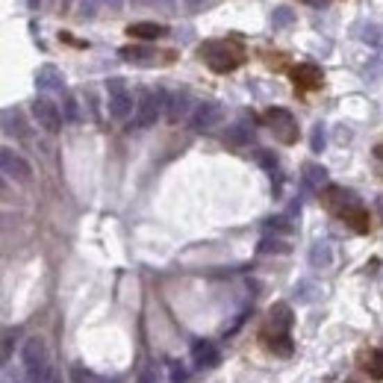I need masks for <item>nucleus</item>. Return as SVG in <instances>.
I'll return each instance as SVG.
<instances>
[{
  "label": "nucleus",
  "instance_id": "1",
  "mask_svg": "<svg viewBox=\"0 0 383 383\" xmlns=\"http://www.w3.org/2000/svg\"><path fill=\"white\" fill-rule=\"evenodd\" d=\"M197 54H201L204 63L218 74L236 71L242 65V47L230 44V42H206V44H201V51Z\"/></svg>",
  "mask_w": 383,
  "mask_h": 383
},
{
  "label": "nucleus",
  "instance_id": "2",
  "mask_svg": "<svg viewBox=\"0 0 383 383\" xmlns=\"http://www.w3.org/2000/svg\"><path fill=\"white\" fill-rule=\"evenodd\" d=\"M21 360H24V368H27V377L33 383H44L47 377L54 375V368H51V357H47V345L39 339V336H33L24 342V348H21Z\"/></svg>",
  "mask_w": 383,
  "mask_h": 383
},
{
  "label": "nucleus",
  "instance_id": "3",
  "mask_svg": "<svg viewBox=\"0 0 383 383\" xmlns=\"http://www.w3.org/2000/svg\"><path fill=\"white\" fill-rule=\"evenodd\" d=\"M168 106V95L163 89L156 92H142L139 95V104H136V115H133V127L136 130H147L156 124L159 113Z\"/></svg>",
  "mask_w": 383,
  "mask_h": 383
},
{
  "label": "nucleus",
  "instance_id": "4",
  "mask_svg": "<svg viewBox=\"0 0 383 383\" xmlns=\"http://www.w3.org/2000/svg\"><path fill=\"white\" fill-rule=\"evenodd\" d=\"M106 109L115 121H124L133 113V95L127 92V83L121 77L106 80Z\"/></svg>",
  "mask_w": 383,
  "mask_h": 383
},
{
  "label": "nucleus",
  "instance_id": "5",
  "mask_svg": "<svg viewBox=\"0 0 383 383\" xmlns=\"http://www.w3.org/2000/svg\"><path fill=\"white\" fill-rule=\"evenodd\" d=\"M266 121L271 124V130H275V136L283 145H295V142H298V124H295V115L289 113V109H283V106L268 109Z\"/></svg>",
  "mask_w": 383,
  "mask_h": 383
},
{
  "label": "nucleus",
  "instance_id": "6",
  "mask_svg": "<svg viewBox=\"0 0 383 383\" xmlns=\"http://www.w3.org/2000/svg\"><path fill=\"white\" fill-rule=\"evenodd\" d=\"M0 168H3L6 180H18V183H30L33 180V168L21 154H15L12 147H3L0 151Z\"/></svg>",
  "mask_w": 383,
  "mask_h": 383
},
{
  "label": "nucleus",
  "instance_id": "7",
  "mask_svg": "<svg viewBox=\"0 0 383 383\" xmlns=\"http://www.w3.org/2000/svg\"><path fill=\"white\" fill-rule=\"evenodd\" d=\"M221 118H225V109H221L215 101H204V104L195 106V113L189 115V124H192V130H197V133H206V130L218 127Z\"/></svg>",
  "mask_w": 383,
  "mask_h": 383
},
{
  "label": "nucleus",
  "instance_id": "8",
  "mask_svg": "<svg viewBox=\"0 0 383 383\" xmlns=\"http://www.w3.org/2000/svg\"><path fill=\"white\" fill-rule=\"evenodd\" d=\"M33 118L39 121V127L47 130V133H56L59 127H63V113H59V106L54 101H47V97H35Z\"/></svg>",
  "mask_w": 383,
  "mask_h": 383
},
{
  "label": "nucleus",
  "instance_id": "9",
  "mask_svg": "<svg viewBox=\"0 0 383 383\" xmlns=\"http://www.w3.org/2000/svg\"><path fill=\"white\" fill-rule=\"evenodd\" d=\"M195 109H192V95L189 92H174V95H168V106H165V115L171 124H177V121H183L186 115H192Z\"/></svg>",
  "mask_w": 383,
  "mask_h": 383
},
{
  "label": "nucleus",
  "instance_id": "10",
  "mask_svg": "<svg viewBox=\"0 0 383 383\" xmlns=\"http://www.w3.org/2000/svg\"><path fill=\"white\" fill-rule=\"evenodd\" d=\"M35 85H39L42 92H63L65 89V77L63 71L56 65H42L39 74H35Z\"/></svg>",
  "mask_w": 383,
  "mask_h": 383
},
{
  "label": "nucleus",
  "instance_id": "11",
  "mask_svg": "<svg viewBox=\"0 0 383 383\" xmlns=\"http://www.w3.org/2000/svg\"><path fill=\"white\" fill-rule=\"evenodd\" d=\"M292 77H295V83H298L301 89H318L321 80H325V74H321L318 65L304 63V65H298V68L292 71Z\"/></svg>",
  "mask_w": 383,
  "mask_h": 383
},
{
  "label": "nucleus",
  "instance_id": "12",
  "mask_svg": "<svg viewBox=\"0 0 383 383\" xmlns=\"http://www.w3.org/2000/svg\"><path fill=\"white\" fill-rule=\"evenodd\" d=\"M192 360L201 368H213V366H218V348L213 342H195L192 345Z\"/></svg>",
  "mask_w": 383,
  "mask_h": 383
},
{
  "label": "nucleus",
  "instance_id": "13",
  "mask_svg": "<svg viewBox=\"0 0 383 383\" xmlns=\"http://www.w3.org/2000/svg\"><path fill=\"white\" fill-rule=\"evenodd\" d=\"M130 35H136V39H145V42H154V39H163V35L168 33L165 24H151V21H139V24H130L127 27Z\"/></svg>",
  "mask_w": 383,
  "mask_h": 383
},
{
  "label": "nucleus",
  "instance_id": "14",
  "mask_svg": "<svg viewBox=\"0 0 383 383\" xmlns=\"http://www.w3.org/2000/svg\"><path fill=\"white\" fill-rule=\"evenodd\" d=\"M3 133H6V136H18V139H24V136H27V121H24L21 109H15V106L3 109Z\"/></svg>",
  "mask_w": 383,
  "mask_h": 383
},
{
  "label": "nucleus",
  "instance_id": "15",
  "mask_svg": "<svg viewBox=\"0 0 383 383\" xmlns=\"http://www.w3.org/2000/svg\"><path fill=\"white\" fill-rule=\"evenodd\" d=\"M268 318H271V327H275V333H289L292 327V310L286 304H275L268 310Z\"/></svg>",
  "mask_w": 383,
  "mask_h": 383
},
{
  "label": "nucleus",
  "instance_id": "16",
  "mask_svg": "<svg viewBox=\"0 0 383 383\" xmlns=\"http://www.w3.org/2000/svg\"><path fill=\"white\" fill-rule=\"evenodd\" d=\"M304 183L310 189H325L327 186V168L318 163H307L304 165Z\"/></svg>",
  "mask_w": 383,
  "mask_h": 383
},
{
  "label": "nucleus",
  "instance_id": "17",
  "mask_svg": "<svg viewBox=\"0 0 383 383\" xmlns=\"http://www.w3.org/2000/svg\"><path fill=\"white\" fill-rule=\"evenodd\" d=\"M121 56L127 59V63H142V65H151V63H156V51L154 47H145V44H136V47H124L121 51Z\"/></svg>",
  "mask_w": 383,
  "mask_h": 383
},
{
  "label": "nucleus",
  "instance_id": "18",
  "mask_svg": "<svg viewBox=\"0 0 383 383\" xmlns=\"http://www.w3.org/2000/svg\"><path fill=\"white\" fill-rule=\"evenodd\" d=\"M310 266H313V268H330V266H333V248H330V242H316V245H313Z\"/></svg>",
  "mask_w": 383,
  "mask_h": 383
},
{
  "label": "nucleus",
  "instance_id": "19",
  "mask_svg": "<svg viewBox=\"0 0 383 383\" xmlns=\"http://www.w3.org/2000/svg\"><path fill=\"white\" fill-rule=\"evenodd\" d=\"M321 295V289H318V283H313V280H298L295 283V301H301V304H313L316 298Z\"/></svg>",
  "mask_w": 383,
  "mask_h": 383
},
{
  "label": "nucleus",
  "instance_id": "20",
  "mask_svg": "<svg viewBox=\"0 0 383 383\" xmlns=\"http://www.w3.org/2000/svg\"><path fill=\"white\" fill-rule=\"evenodd\" d=\"M263 339L268 342V348L280 354V357H289L292 354V339H289V333H275V336H268V333H263Z\"/></svg>",
  "mask_w": 383,
  "mask_h": 383
},
{
  "label": "nucleus",
  "instance_id": "21",
  "mask_svg": "<svg viewBox=\"0 0 383 383\" xmlns=\"http://www.w3.org/2000/svg\"><path fill=\"white\" fill-rule=\"evenodd\" d=\"M360 39L368 47H377V51H380V47H383V27H380V24H366L363 33H360Z\"/></svg>",
  "mask_w": 383,
  "mask_h": 383
},
{
  "label": "nucleus",
  "instance_id": "22",
  "mask_svg": "<svg viewBox=\"0 0 383 383\" xmlns=\"http://www.w3.org/2000/svg\"><path fill=\"white\" fill-rule=\"evenodd\" d=\"M366 372L375 380H383V351H372L366 357Z\"/></svg>",
  "mask_w": 383,
  "mask_h": 383
},
{
  "label": "nucleus",
  "instance_id": "23",
  "mask_svg": "<svg viewBox=\"0 0 383 383\" xmlns=\"http://www.w3.org/2000/svg\"><path fill=\"white\" fill-rule=\"evenodd\" d=\"M286 251H289V245L280 242V239L266 236L263 242H259V254H286Z\"/></svg>",
  "mask_w": 383,
  "mask_h": 383
},
{
  "label": "nucleus",
  "instance_id": "24",
  "mask_svg": "<svg viewBox=\"0 0 383 383\" xmlns=\"http://www.w3.org/2000/svg\"><path fill=\"white\" fill-rule=\"evenodd\" d=\"M251 136H254V130H251L248 124H236V127H230V133H227V139L239 145V142H248V139H251Z\"/></svg>",
  "mask_w": 383,
  "mask_h": 383
},
{
  "label": "nucleus",
  "instance_id": "25",
  "mask_svg": "<svg viewBox=\"0 0 383 383\" xmlns=\"http://www.w3.org/2000/svg\"><path fill=\"white\" fill-rule=\"evenodd\" d=\"M271 21H275V27H289V24L295 21V15H292V9H275V15H271Z\"/></svg>",
  "mask_w": 383,
  "mask_h": 383
},
{
  "label": "nucleus",
  "instance_id": "26",
  "mask_svg": "<svg viewBox=\"0 0 383 383\" xmlns=\"http://www.w3.org/2000/svg\"><path fill=\"white\" fill-rule=\"evenodd\" d=\"M71 383H95V377L85 372L83 366H74V368H71Z\"/></svg>",
  "mask_w": 383,
  "mask_h": 383
},
{
  "label": "nucleus",
  "instance_id": "27",
  "mask_svg": "<svg viewBox=\"0 0 383 383\" xmlns=\"http://www.w3.org/2000/svg\"><path fill=\"white\" fill-rule=\"evenodd\" d=\"M15 336H18V330H6V333H3V360H9V357H12V348H15Z\"/></svg>",
  "mask_w": 383,
  "mask_h": 383
},
{
  "label": "nucleus",
  "instance_id": "28",
  "mask_svg": "<svg viewBox=\"0 0 383 383\" xmlns=\"http://www.w3.org/2000/svg\"><path fill=\"white\" fill-rule=\"evenodd\" d=\"M186 380H189L186 366H180V363L171 366V383H186Z\"/></svg>",
  "mask_w": 383,
  "mask_h": 383
},
{
  "label": "nucleus",
  "instance_id": "29",
  "mask_svg": "<svg viewBox=\"0 0 383 383\" xmlns=\"http://www.w3.org/2000/svg\"><path fill=\"white\" fill-rule=\"evenodd\" d=\"M65 118H68V121H80V109H77V101H74L71 95L65 97Z\"/></svg>",
  "mask_w": 383,
  "mask_h": 383
},
{
  "label": "nucleus",
  "instance_id": "30",
  "mask_svg": "<svg viewBox=\"0 0 383 383\" xmlns=\"http://www.w3.org/2000/svg\"><path fill=\"white\" fill-rule=\"evenodd\" d=\"M256 159H259V163H263V165L271 171V174H275V171H277V156H271L268 151H259V154H256Z\"/></svg>",
  "mask_w": 383,
  "mask_h": 383
},
{
  "label": "nucleus",
  "instance_id": "31",
  "mask_svg": "<svg viewBox=\"0 0 383 383\" xmlns=\"http://www.w3.org/2000/svg\"><path fill=\"white\" fill-rule=\"evenodd\" d=\"M321 147H325V127H321V124H316V130H313V151L318 154Z\"/></svg>",
  "mask_w": 383,
  "mask_h": 383
},
{
  "label": "nucleus",
  "instance_id": "32",
  "mask_svg": "<svg viewBox=\"0 0 383 383\" xmlns=\"http://www.w3.org/2000/svg\"><path fill=\"white\" fill-rule=\"evenodd\" d=\"M183 6H186L189 12H201L206 6V0H183Z\"/></svg>",
  "mask_w": 383,
  "mask_h": 383
},
{
  "label": "nucleus",
  "instance_id": "33",
  "mask_svg": "<svg viewBox=\"0 0 383 383\" xmlns=\"http://www.w3.org/2000/svg\"><path fill=\"white\" fill-rule=\"evenodd\" d=\"M139 383H156V368H145L139 375Z\"/></svg>",
  "mask_w": 383,
  "mask_h": 383
},
{
  "label": "nucleus",
  "instance_id": "34",
  "mask_svg": "<svg viewBox=\"0 0 383 383\" xmlns=\"http://www.w3.org/2000/svg\"><path fill=\"white\" fill-rule=\"evenodd\" d=\"M151 3H156V6H163V9H174V0H151Z\"/></svg>",
  "mask_w": 383,
  "mask_h": 383
},
{
  "label": "nucleus",
  "instance_id": "35",
  "mask_svg": "<svg viewBox=\"0 0 383 383\" xmlns=\"http://www.w3.org/2000/svg\"><path fill=\"white\" fill-rule=\"evenodd\" d=\"M106 3H109V9H121L124 6V0H106Z\"/></svg>",
  "mask_w": 383,
  "mask_h": 383
},
{
  "label": "nucleus",
  "instance_id": "36",
  "mask_svg": "<svg viewBox=\"0 0 383 383\" xmlns=\"http://www.w3.org/2000/svg\"><path fill=\"white\" fill-rule=\"evenodd\" d=\"M375 156H377V163H383V142L375 147Z\"/></svg>",
  "mask_w": 383,
  "mask_h": 383
},
{
  "label": "nucleus",
  "instance_id": "37",
  "mask_svg": "<svg viewBox=\"0 0 383 383\" xmlns=\"http://www.w3.org/2000/svg\"><path fill=\"white\" fill-rule=\"evenodd\" d=\"M27 3H30V9H39V6H42V0H27Z\"/></svg>",
  "mask_w": 383,
  "mask_h": 383
},
{
  "label": "nucleus",
  "instance_id": "38",
  "mask_svg": "<svg viewBox=\"0 0 383 383\" xmlns=\"http://www.w3.org/2000/svg\"><path fill=\"white\" fill-rule=\"evenodd\" d=\"M307 3H313V6H325L327 0H307Z\"/></svg>",
  "mask_w": 383,
  "mask_h": 383
},
{
  "label": "nucleus",
  "instance_id": "39",
  "mask_svg": "<svg viewBox=\"0 0 383 383\" xmlns=\"http://www.w3.org/2000/svg\"><path fill=\"white\" fill-rule=\"evenodd\" d=\"M44 383H59V377H56V372H54V375H51V377H47V380H44Z\"/></svg>",
  "mask_w": 383,
  "mask_h": 383
},
{
  "label": "nucleus",
  "instance_id": "40",
  "mask_svg": "<svg viewBox=\"0 0 383 383\" xmlns=\"http://www.w3.org/2000/svg\"><path fill=\"white\" fill-rule=\"evenodd\" d=\"M380 213H383V197H380Z\"/></svg>",
  "mask_w": 383,
  "mask_h": 383
}]
</instances>
